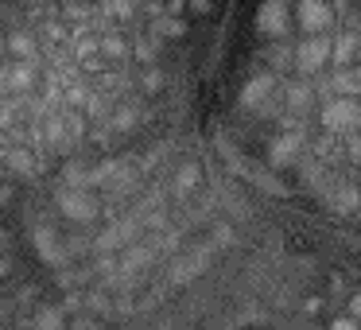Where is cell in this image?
Masks as SVG:
<instances>
[{"instance_id": "obj_1", "label": "cell", "mask_w": 361, "mask_h": 330, "mask_svg": "<svg viewBox=\"0 0 361 330\" xmlns=\"http://www.w3.org/2000/svg\"><path fill=\"white\" fill-rule=\"evenodd\" d=\"M319 121H322V133L326 136H353L361 128V102H353V97H330V102H322Z\"/></svg>"}, {"instance_id": "obj_2", "label": "cell", "mask_w": 361, "mask_h": 330, "mask_svg": "<svg viewBox=\"0 0 361 330\" xmlns=\"http://www.w3.org/2000/svg\"><path fill=\"white\" fill-rule=\"evenodd\" d=\"M330 51H334V35H303L295 43V66L291 71H299L307 82L319 78L330 63Z\"/></svg>"}, {"instance_id": "obj_3", "label": "cell", "mask_w": 361, "mask_h": 330, "mask_svg": "<svg viewBox=\"0 0 361 330\" xmlns=\"http://www.w3.org/2000/svg\"><path fill=\"white\" fill-rule=\"evenodd\" d=\"M291 20H295L299 32H307V35H334V8H330V4L303 0V4L291 8Z\"/></svg>"}, {"instance_id": "obj_4", "label": "cell", "mask_w": 361, "mask_h": 330, "mask_svg": "<svg viewBox=\"0 0 361 330\" xmlns=\"http://www.w3.org/2000/svg\"><path fill=\"white\" fill-rule=\"evenodd\" d=\"M55 202L71 221H94L97 218V198L90 195L86 187H63L55 195Z\"/></svg>"}, {"instance_id": "obj_5", "label": "cell", "mask_w": 361, "mask_h": 330, "mask_svg": "<svg viewBox=\"0 0 361 330\" xmlns=\"http://www.w3.org/2000/svg\"><path fill=\"white\" fill-rule=\"evenodd\" d=\"M322 198H326L330 206H334V214H342V218H350V214L361 210V187L350 179H334V183H322Z\"/></svg>"}, {"instance_id": "obj_6", "label": "cell", "mask_w": 361, "mask_h": 330, "mask_svg": "<svg viewBox=\"0 0 361 330\" xmlns=\"http://www.w3.org/2000/svg\"><path fill=\"white\" fill-rule=\"evenodd\" d=\"M291 8L288 4H264V8L257 12V28L268 35V39H276V43H288V35H291Z\"/></svg>"}, {"instance_id": "obj_7", "label": "cell", "mask_w": 361, "mask_h": 330, "mask_svg": "<svg viewBox=\"0 0 361 330\" xmlns=\"http://www.w3.org/2000/svg\"><path fill=\"white\" fill-rule=\"evenodd\" d=\"M307 156V136H291V133H280L272 144H268V164L272 167H299V159Z\"/></svg>"}, {"instance_id": "obj_8", "label": "cell", "mask_w": 361, "mask_h": 330, "mask_svg": "<svg viewBox=\"0 0 361 330\" xmlns=\"http://www.w3.org/2000/svg\"><path fill=\"white\" fill-rule=\"evenodd\" d=\"M280 97H283V109H288L291 117H299V121H303L307 113L314 109V102H319V94H314V82H307V78L288 82Z\"/></svg>"}, {"instance_id": "obj_9", "label": "cell", "mask_w": 361, "mask_h": 330, "mask_svg": "<svg viewBox=\"0 0 361 330\" xmlns=\"http://www.w3.org/2000/svg\"><path fill=\"white\" fill-rule=\"evenodd\" d=\"M272 94H276V78L272 74H257L252 82H245V90H241V105L245 109H260V113H268L272 109Z\"/></svg>"}, {"instance_id": "obj_10", "label": "cell", "mask_w": 361, "mask_h": 330, "mask_svg": "<svg viewBox=\"0 0 361 330\" xmlns=\"http://www.w3.org/2000/svg\"><path fill=\"white\" fill-rule=\"evenodd\" d=\"M357 55H361V39L350 32V28H342V32L334 35V51H330V63H334V71H353Z\"/></svg>"}, {"instance_id": "obj_11", "label": "cell", "mask_w": 361, "mask_h": 330, "mask_svg": "<svg viewBox=\"0 0 361 330\" xmlns=\"http://www.w3.org/2000/svg\"><path fill=\"white\" fill-rule=\"evenodd\" d=\"M4 82H8V94H24V90H32L35 82V63H4Z\"/></svg>"}, {"instance_id": "obj_12", "label": "cell", "mask_w": 361, "mask_h": 330, "mask_svg": "<svg viewBox=\"0 0 361 330\" xmlns=\"http://www.w3.org/2000/svg\"><path fill=\"white\" fill-rule=\"evenodd\" d=\"M198 183H202V167H198V164H183L179 175H175V195H179V198L195 195Z\"/></svg>"}, {"instance_id": "obj_13", "label": "cell", "mask_w": 361, "mask_h": 330, "mask_svg": "<svg viewBox=\"0 0 361 330\" xmlns=\"http://www.w3.org/2000/svg\"><path fill=\"white\" fill-rule=\"evenodd\" d=\"M97 51H102V55H109V59H128V55H133V47H128V43L121 39L117 32L97 35Z\"/></svg>"}, {"instance_id": "obj_14", "label": "cell", "mask_w": 361, "mask_h": 330, "mask_svg": "<svg viewBox=\"0 0 361 330\" xmlns=\"http://www.w3.org/2000/svg\"><path fill=\"white\" fill-rule=\"evenodd\" d=\"M206 260H210V249L195 252V257H190V260H183V264H175V268H171V280H175V283H187L190 276L198 272V268H206Z\"/></svg>"}, {"instance_id": "obj_15", "label": "cell", "mask_w": 361, "mask_h": 330, "mask_svg": "<svg viewBox=\"0 0 361 330\" xmlns=\"http://www.w3.org/2000/svg\"><path fill=\"white\" fill-rule=\"evenodd\" d=\"M35 241H39L43 260H51V264H59V260H63V252H59V241H55V233H51L47 226H39V229H35Z\"/></svg>"}, {"instance_id": "obj_16", "label": "cell", "mask_w": 361, "mask_h": 330, "mask_svg": "<svg viewBox=\"0 0 361 330\" xmlns=\"http://www.w3.org/2000/svg\"><path fill=\"white\" fill-rule=\"evenodd\" d=\"M268 59H272V66H280V71H288V66H295V43H272V51H268Z\"/></svg>"}, {"instance_id": "obj_17", "label": "cell", "mask_w": 361, "mask_h": 330, "mask_svg": "<svg viewBox=\"0 0 361 330\" xmlns=\"http://www.w3.org/2000/svg\"><path fill=\"white\" fill-rule=\"evenodd\" d=\"M8 47L20 55V63H35V43H32V35H24V32H16L8 39Z\"/></svg>"}, {"instance_id": "obj_18", "label": "cell", "mask_w": 361, "mask_h": 330, "mask_svg": "<svg viewBox=\"0 0 361 330\" xmlns=\"http://www.w3.org/2000/svg\"><path fill=\"white\" fill-rule=\"evenodd\" d=\"M345 152H350V159L353 164H361V136L353 133V136H345Z\"/></svg>"}, {"instance_id": "obj_19", "label": "cell", "mask_w": 361, "mask_h": 330, "mask_svg": "<svg viewBox=\"0 0 361 330\" xmlns=\"http://www.w3.org/2000/svg\"><path fill=\"white\" fill-rule=\"evenodd\" d=\"M133 121H136V113L125 109V113H117V121H113V125H117V128H133Z\"/></svg>"}, {"instance_id": "obj_20", "label": "cell", "mask_w": 361, "mask_h": 330, "mask_svg": "<svg viewBox=\"0 0 361 330\" xmlns=\"http://www.w3.org/2000/svg\"><path fill=\"white\" fill-rule=\"evenodd\" d=\"M330 330H361V326L350 319V314H342V319H334V326H330Z\"/></svg>"}, {"instance_id": "obj_21", "label": "cell", "mask_w": 361, "mask_h": 330, "mask_svg": "<svg viewBox=\"0 0 361 330\" xmlns=\"http://www.w3.org/2000/svg\"><path fill=\"white\" fill-rule=\"evenodd\" d=\"M350 319H353V322L361 319V295H350Z\"/></svg>"}, {"instance_id": "obj_22", "label": "cell", "mask_w": 361, "mask_h": 330, "mask_svg": "<svg viewBox=\"0 0 361 330\" xmlns=\"http://www.w3.org/2000/svg\"><path fill=\"white\" fill-rule=\"evenodd\" d=\"M164 28V35H183V24H171V20H167V24H159Z\"/></svg>"}, {"instance_id": "obj_23", "label": "cell", "mask_w": 361, "mask_h": 330, "mask_svg": "<svg viewBox=\"0 0 361 330\" xmlns=\"http://www.w3.org/2000/svg\"><path fill=\"white\" fill-rule=\"evenodd\" d=\"M0 94H8V82H4V63H0Z\"/></svg>"}, {"instance_id": "obj_24", "label": "cell", "mask_w": 361, "mask_h": 330, "mask_svg": "<svg viewBox=\"0 0 361 330\" xmlns=\"http://www.w3.org/2000/svg\"><path fill=\"white\" fill-rule=\"evenodd\" d=\"M0 51H4V39H0Z\"/></svg>"}, {"instance_id": "obj_25", "label": "cell", "mask_w": 361, "mask_h": 330, "mask_svg": "<svg viewBox=\"0 0 361 330\" xmlns=\"http://www.w3.org/2000/svg\"><path fill=\"white\" fill-rule=\"evenodd\" d=\"M357 218H361V210H357Z\"/></svg>"}]
</instances>
